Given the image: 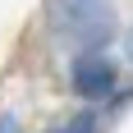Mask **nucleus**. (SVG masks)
I'll list each match as a JSON object with an SVG mask.
<instances>
[{
	"label": "nucleus",
	"mask_w": 133,
	"mask_h": 133,
	"mask_svg": "<svg viewBox=\"0 0 133 133\" xmlns=\"http://www.w3.org/2000/svg\"><path fill=\"white\" fill-rule=\"evenodd\" d=\"M51 18H55V32L83 51L106 46L110 32H115L110 0H51Z\"/></svg>",
	"instance_id": "obj_1"
},
{
	"label": "nucleus",
	"mask_w": 133,
	"mask_h": 133,
	"mask_svg": "<svg viewBox=\"0 0 133 133\" xmlns=\"http://www.w3.org/2000/svg\"><path fill=\"white\" fill-rule=\"evenodd\" d=\"M74 92L87 96V101L110 96L115 92V64H110L106 55H96V51L78 55V60H74Z\"/></svg>",
	"instance_id": "obj_2"
},
{
	"label": "nucleus",
	"mask_w": 133,
	"mask_h": 133,
	"mask_svg": "<svg viewBox=\"0 0 133 133\" xmlns=\"http://www.w3.org/2000/svg\"><path fill=\"white\" fill-rule=\"evenodd\" d=\"M92 129H96L92 110H83V115H74L69 124H60V129H51V133H92Z\"/></svg>",
	"instance_id": "obj_3"
},
{
	"label": "nucleus",
	"mask_w": 133,
	"mask_h": 133,
	"mask_svg": "<svg viewBox=\"0 0 133 133\" xmlns=\"http://www.w3.org/2000/svg\"><path fill=\"white\" fill-rule=\"evenodd\" d=\"M0 133H18V119L14 115H0Z\"/></svg>",
	"instance_id": "obj_4"
},
{
	"label": "nucleus",
	"mask_w": 133,
	"mask_h": 133,
	"mask_svg": "<svg viewBox=\"0 0 133 133\" xmlns=\"http://www.w3.org/2000/svg\"><path fill=\"white\" fill-rule=\"evenodd\" d=\"M124 46H129V60H133V32H129V37H124Z\"/></svg>",
	"instance_id": "obj_5"
}]
</instances>
